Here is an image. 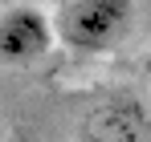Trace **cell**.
Segmentation results:
<instances>
[{"mask_svg":"<svg viewBox=\"0 0 151 142\" xmlns=\"http://www.w3.org/2000/svg\"><path fill=\"white\" fill-rule=\"evenodd\" d=\"M57 41L74 53H106L135 24V0H70L53 16Z\"/></svg>","mask_w":151,"mask_h":142,"instance_id":"6da1fadb","label":"cell"},{"mask_svg":"<svg viewBox=\"0 0 151 142\" xmlns=\"http://www.w3.org/2000/svg\"><path fill=\"white\" fill-rule=\"evenodd\" d=\"M53 45H57V24L45 8L12 4L8 12H0V61L29 65V61L49 57Z\"/></svg>","mask_w":151,"mask_h":142,"instance_id":"7a4b0ae2","label":"cell"},{"mask_svg":"<svg viewBox=\"0 0 151 142\" xmlns=\"http://www.w3.org/2000/svg\"><path fill=\"white\" fill-rule=\"evenodd\" d=\"M82 142H151V114L135 97H106L90 110Z\"/></svg>","mask_w":151,"mask_h":142,"instance_id":"3957f363","label":"cell"},{"mask_svg":"<svg viewBox=\"0 0 151 142\" xmlns=\"http://www.w3.org/2000/svg\"><path fill=\"white\" fill-rule=\"evenodd\" d=\"M143 77H147V81H151V49H147V53H143Z\"/></svg>","mask_w":151,"mask_h":142,"instance_id":"277c9868","label":"cell"}]
</instances>
